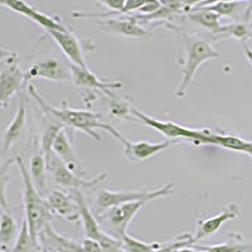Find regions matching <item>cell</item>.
Here are the masks:
<instances>
[{"instance_id": "obj_1", "label": "cell", "mask_w": 252, "mask_h": 252, "mask_svg": "<svg viewBox=\"0 0 252 252\" xmlns=\"http://www.w3.org/2000/svg\"><path fill=\"white\" fill-rule=\"evenodd\" d=\"M28 92L32 96V98L40 106V109L43 110L44 114L49 115L53 119L62 124L63 126H67L72 130H77V131H82L87 134L90 138L94 139V140L100 141L101 136L96 132L97 129H102L105 131L110 132L115 129L114 126L109 125V124L103 123L101 120V116L96 112L87 111V110H76L71 109L68 106L63 107H55L49 105L46 100H44L35 87L33 85L28 86Z\"/></svg>"}, {"instance_id": "obj_2", "label": "cell", "mask_w": 252, "mask_h": 252, "mask_svg": "<svg viewBox=\"0 0 252 252\" xmlns=\"http://www.w3.org/2000/svg\"><path fill=\"white\" fill-rule=\"evenodd\" d=\"M168 28L175 32L178 44L184 52V62L182 63V80L175 91L178 97L182 98L186 96L187 90L192 85L195 73L202 66V63L209 60L220 58V53L207 40L202 39L197 35L189 34L187 32L181 31L175 27L168 26Z\"/></svg>"}, {"instance_id": "obj_3", "label": "cell", "mask_w": 252, "mask_h": 252, "mask_svg": "<svg viewBox=\"0 0 252 252\" xmlns=\"http://www.w3.org/2000/svg\"><path fill=\"white\" fill-rule=\"evenodd\" d=\"M15 161H17L22 182H23L24 218H26L27 223H28V228L32 237L37 244H39L40 233L48 226L53 215H52L51 209H49L47 199L38 192L35 186L33 184L31 174H29V169L24 164L23 158L17 157Z\"/></svg>"}, {"instance_id": "obj_4", "label": "cell", "mask_w": 252, "mask_h": 252, "mask_svg": "<svg viewBox=\"0 0 252 252\" xmlns=\"http://www.w3.org/2000/svg\"><path fill=\"white\" fill-rule=\"evenodd\" d=\"M174 193V183H168L155 190H118L112 192L107 189H101L96 199L98 215L103 211L111 208V207L120 206L124 203H131V202H149L159 199L163 197H169Z\"/></svg>"}, {"instance_id": "obj_5", "label": "cell", "mask_w": 252, "mask_h": 252, "mask_svg": "<svg viewBox=\"0 0 252 252\" xmlns=\"http://www.w3.org/2000/svg\"><path fill=\"white\" fill-rule=\"evenodd\" d=\"M130 112H131L132 116L131 120L149 126V127L157 130L158 132H160L161 135L166 136L168 139H172V140L184 139V140L192 141L197 145H201V144L208 145V130L188 129V127H184L179 124L173 123V121L157 120V119L144 114L143 111H140V110L134 106L130 107Z\"/></svg>"}, {"instance_id": "obj_6", "label": "cell", "mask_w": 252, "mask_h": 252, "mask_svg": "<svg viewBox=\"0 0 252 252\" xmlns=\"http://www.w3.org/2000/svg\"><path fill=\"white\" fill-rule=\"evenodd\" d=\"M0 58L4 60V66L0 72V109H6L15 94H20L26 85L24 72L19 67L17 53L6 49H0Z\"/></svg>"}, {"instance_id": "obj_7", "label": "cell", "mask_w": 252, "mask_h": 252, "mask_svg": "<svg viewBox=\"0 0 252 252\" xmlns=\"http://www.w3.org/2000/svg\"><path fill=\"white\" fill-rule=\"evenodd\" d=\"M144 202H131L111 207L98 215V223L105 233L121 240L127 233V227L138 212L145 206Z\"/></svg>"}, {"instance_id": "obj_8", "label": "cell", "mask_w": 252, "mask_h": 252, "mask_svg": "<svg viewBox=\"0 0 252 252\" xmlns=\"http://www.w3.org/2000/svg\"><path fill=\"white\" fill-rule=\"evenodd\" d=\"M47 166H48V172L52 174V179L57 186L72 189V190L73 189H80L81 190L82 188H91V187L97 186L98 183L105 181L107 177L106 173H101L92 179H85L82 175L69 169L68 166L55 154L52 155L51 159L47 161Z\"/></svg>"}, {"instance_id": "obj_9", "label": "cell", "mask_w": 252, "mask_h": 252, "mask_svg": "<svg viewBox=\"0 0 252 252\" xmlns=\"http://www.w3.org/2000/svg\"><path fill=\"white\" fill-rule=\"evenodd\" d=\"M111 135L116 140L120 141L124 145V154H125L126 159L130 161H143L149 159V158L154 157V155L159 154L163 150L168 149L172 145L178 143V140H172L168 139L165 141H160V143H149V141H130L126 138H124L123 135L118 131L116 129L112 130Z\"/></svg>"}, {"instance_id": "obj_10", "label": "cell", "mask_w": 252, "mask_h": 252, "mask_svg": "<svg viewBox=\"0 0 252 252\" xmlns=\"http://www.w3.org/2000/svg\"><path fill=\"white\" fill-rule=\"evenodd\" d=\"M52 39L55 40L61 51L64 53L67 60L71 64L81 67V68H89L86 60H85V46L76 34L68 28L64 31H57V29H48L46 31Z\"/></svg>"}, {"instance_id": "obj_11", "label": "cell", "mask_w": 252, "mask_h": 252, "mask_svg": "<svg viewBox=\"0 0 252 252\" xmlns=\"http://www.w3.org/2000/svg\"><path fill=\"white\" fill-rule=\"evenodd\" d=\"M24 78H26V85L38 78L56 81V82H61V81L66 82V81H72V73L69 66H64L57 58L49 57L39 61L33 64L28 71L24 72Z\"/></svg>"}, {"instance_id": "obj_12", "label": "cell", "mask_w": 252, "mask_h": 252, "mask_svg": "<svg viewBox=\"0 0 252 252\" xmlns=\"http://www.w3.org/2000/svg\"><path fill=\"white\" fill-rule=\"evenodd\" d=\"M98 28L110 34L126 38H148L150 32L132 17L127 18H103L96 20Z\"/></svg>"}, {"instance_id": "obj_13", "label": "cell", "mask_w": 252, "mask_h": 252, "mask_svg": "<svg viewBox=\"0 0 252 252\" xmlns=\"http://www.w3.org/2000/svg\"><path fill=\"white\" fill-rule=\"evenodd\" d=\"M238 215H240V207H238V204L228 203L218 215L212 216V217L209 218L198 220L197 231H195V233L192 237L193 245L199 242L201 240L216 235L226 222L235 220V218L238 217Z\"/></svg>"}, {"instance_id": "obj_14", "label": "cell", "mask_w": 252, "mask_h": 252, "mask_svg": "<svg viewBox=\"0 0 252 252\" xmlns=\"http://www.w3.org/2000/svg\"><path fill=\"white\" fill-rule=\"evenodd\" d=\"M72 73V82L75 83L77 87L81 89H94L100 90L103 94H106L110 98H114L115 94L112 90L120 89L123 86V83L119 81H107L101 80L96 73L90 71L89 68H81V67L75 66V64H69Z\"/></svg>"}, {"instance_id": "obj_15", "label": "cell", "mask_w": 252, "mask_h": 252, "mask_svg": "<svg viewBox=\"0 0 252 252\" xmlns=\"http://www.w3.org/2000/svg\"><path fill=\"white\" fill-rule=\"evenodd\" d=\"M0 5L9 8L17 14L24 15V17L33 20L34 23H37L38 26H40L46 31H48V29L64 31L67 28V27H64V24L61 23L57 17L52 18L49 15L44 14V13H40L38 9L29 5L24 0H0Z\"/></svg>"}, {"instance_id": "obj_16", "label": "cell", "mask_w": 252, "mask_h": 252, "mask_svg": "<svg viewBox=\"0 0 252 252\" xmlns=\"http://www.w3.org/2000/svg\"><path fill=\"white\" fill-rule=\"evenodd\" d=\"M27 124V100L23 94H19V101H18V109L15 112L12 123L9 124L4 132L3 145L0 148V159L12 149L13 146L20 140L23 136L24 129Z\"/></svg>"}, {"instance_id": "obj_17", "label": "cell", "mask_w": 252, "mask_h": 252, "mask_svg": "<svg viewBox=\"0 0 252 252\" xmlns=\"http://www.w3.org/2000/svg\"><path fill=\"white\" fill-rule=\"evenodd\" d=\"M52 150H53V154L57 155L61 160L68 166L69 169H72L77 174L82 175V177L86 175V172L83 170L82 163H81L80 158H78L77 153H76L75 148H73V144H72L71 138H69L67 130L64 129V126L60 130L58 135L56 136Z\"/></svg>"}, {"instance_id": "obj_18", "label": "cell", "mask_w": 252, "mask_h": 252, "mask_svg": "<svg viewBox=\"0 0 252 252\" xmlns=\"http://www.w3.org/2000/svg\"><path fill=\"white\" fill-rule=\"evenodd\" d=\"M52 215H56L68 222L80 220V209L73 195H68L61 190H52L46 197Z\"/></svg>"}, {"instance_id": "obj_19", "label": "cell", "mask_w": 252, "mask_h": 252, "mask_svg": "<svg viewBox=\"0 0 252 252\" xmlns=\"http://www.w3.org/2000/svg\"><path fill=\"white\" fill-rule=\"evenodd\" d=\"M72 195L75 198V201L77 202L78 209H80V220H82L83 231H85V236L86 238H91V240L98 241V238L102 235V228H101L98 220L94 216L91 212L90 207L87 206L85 198H83L82 192L80 189H73L72 190Z\"/></svg>"}, {"instance_id": "obj_20", "label": "cell", "mask_w": 252, "mask_h": 252, "mask_svg": "<svg viewBox=\"0 0 252 252\" xmlns=\"http://www.w3.org/2000/svg\"><path fill=\"white\" fill-rule=\"evenodd\" d=\"M47 172H48V166L43 152L34 153L29 160V174L37 190L43 197H47L49 193L47 186Z\"/></svg>"}, {"instance_id": "obj_21", "label": "cell", "mask_w": 252, "mask_h": 252, "mask_svg": "<svg viewBox=\"0 0 252 252\" xmlns=\"http://www.w3.org/2000/svg\"><path fill=\"white\" fill-rule=\"evenodd\" d=\"M208 145H217L232 152L244 153L252 158V141H246L236 135L216 134L208 130Z\"/></svg>"}, {"instance_id": "obj_22", "label": "cell", "mask_w": 252, "mask_h": 252, "mask_svg": "<svg viewBox=\"0 0 252 252\" xmlns=\"http://www.w3.org/2000/svg\"><path fill=\"white\" fill-rule=\"evenodd\" d=\"M187 17L190 22L203 28L208 29L215 34H217L220 29L222 28V24L220 22V15L212 12L209 8L206 6H197V8L189 9L187 12Z\"/></svg>"}, {"instance_id": "obj_23", "label": "cell", "mask_w": 252, "mask_h": 252, "mask_svg": "<svg viewBox=\"0 0 252 252\" xmlns=\"http://www.w3.org/2000/svg\"><path fill=\"white\" fill-rule=\"evenodd\" d=\"M202 250L203 252H252V241H245L240 233L229 232L224 242L202 246Z\"/></svg>"}, {"instance_id": "obj_24", "label": "cell", "mask_w": 252, "mask_h": 252, "mask_svg": "<svg viewBox=\"0 0 252 252\" xmlns=\"http://www.w3.org/2000/svg\"><path fill=\"white\" fill-rule=\"evenodd\" d=\"M18 233V224L14 216L10 212H4L0 217V249L8 251L13 247Z\"/></svg>"}, {"instance_id": "obj_25", "label": "cell", "mask_w": 252, "mask_h": 252, "mask_svg": "<svg viewBox=\"0 0 252 252\" xmlns=\"http://www.w3.org/2000/svg\"><path fill=\"white\" fill-rule=\"evenodd\" d=\"M98 5L106 6L109 12L103 13H83L72 12V18L75 19H103V18H114L121 12L126 0H92Z\"/></svg>"}, {"instance_id": "obj_26", "label": "cell", "mask_w": 252, "mask_h": 252, "mask_svg": "<svg viewBox=\"0 0 252 252\" xmlns=\"http://www.w3.org/2000/svg\"><path fill=\"white\" fill-rule=\"evenodd\" d=\"M39 244H37L33 237H32L31 232H29L28 223H27L26 218L22 220V226H20L19 233L15 240L14 245L12 247L10 252H40Z\"/></svg>"}, {"instance_id": "obj_27", "label": "cell", "mask_w": 252, "mask_h": 252, "mask_svg": "<svg viewBox=\"0 0 252 252\" xmlns=\"http://www.w3.org/2000/svg\"><path fill=\"white\" fill-rule=\"evenodd\" d=\"M14 161L13 159H8L5 161H1L0 159V207L4 212H10V204L6 197V190L10 182V169Z\"/></svg>"}, {"instance_id": "obj_28", "label": "cell", "mask_w": 252, "mask_h": 252, "mask_svg": "<svg viewBox=\"0 0 252 252\" xmlns=\"http://www.w3.org/2000/svg\"><path fill=\"white\" fill-rule=\"evenodd\" d=\"M121 244H123V249L126 252H154L158 247L160 246V244L158 242H144V241L138 240V238L131 237L129 233H125L124 237L121 238Z\"/></svg>"}, {"instance_id": "obj_29", "label": "cell", "mask_w": 252, "mask_h": 252, "mask_svg": "<svg viewBox=\"0 0 252 252\" xmlns=\"http://www.w3.org/2000/svg\"><path fill=\"white\" fill-rule=\"evenodd\" d=\"M209 8L212 12L218 14L220 17H227L233 18L235 19L236 15L240 14L242 12V9L245 8V4L242 1H233V3H216L213 5L206 6Z\"/></svg>"}, {"instance_id": "obj_30", "label": "cell", "mask_w": 252, "mask_h": 252, "mask_svg": "<svg viewBox=\"0 0 252 252\" xmlns=\"http://www.w3.org/2000/svg\"><path fill=\"white\" fill-rule=\"evenodd\" d=\"M250 29L246 24L244 23H236V24H228V26H222L216 35H222V37H232L236 39L244 40L249 37Z\"/></svg>"}, {"instance_id": "obj_31", "label": "cell", "mask_w": 252, "mask_h": 252, "mask_svg": "<svg viewBox=\"0 0 252 252\" xmlns=\"http://www.w3.org/2000/svg\"><path fill=\"white\" fill-rule=\"evenodd\" d=\"M193 235L190 233H183V235H179L174 238L170 242H166V244H160V246L158 247L154 252H175L178 249L184 246H190L193 245L192 242Z\"/></svg>"}, {"instance_id": "obj_32", "label": "cell", "mask_w": 252, "mask_h": 252, "mask_svg": "<svg viewBox=\"0 0 252 252\" xmlns=\"http://www.w3.org/2000/svg\"><path fill=\"white\" fill-rule=\"evenodd\" d=\"M98 244L101 246V252H126L123 249L121 240L111 237L105 232H102L101 237L98 238Z\"/></svg>"}, {"instance_id": "obj_33", "label": "cell", "mask_w": 252, "mask_h": 252, "mask_svg": "<svg viewBox=\"0 0 252 252\" xmlns=\"http://www.w3.org/2000/svg\"><path fill=\"white\" fill-rule=\"evenodd\" d=\"M83 252H101V246L98 241L91 240V238H85L82 244Z\"/></svg>"}, {"instance_id": "obj_34", "label": "cell", "mask_w": 252, "mask_h": 252, "mask_svg": "<svg viewBox=\"0 0 252 252\" xmlns=\"http://www.w3.org/2000/svg\"><path fill=\"white\" fill-rule=\"evenodd\" d=\"M183 1V5L186 8V12H188L189 9H192L193 6H199L201 4L206 3L207 0H182Z\"/></svg>"}, {"instance_id": "obj_35", "label": "cell", "mask_w": 252, "mask_h": 252, "mask_svg": "<svg viewBox=\"0 0 252 252\" xmlns=\"http://www.w3.org/2000/svg\"><path fill=\"white\" fill-rule=\"evenodd\" d=\"M233 1H247V0H207L206 3L201 4L199 6H209L213 5L216 3H233ZM249 1H252V0H249ZM197 8V6H195Z\"/></svg>"}, {"instance_id": "obj_36", "label": "cell", "mask_w": 252, "mask_h": 252, "mask_svg": "<svg viewBox=\"0 0 252 252\" xmlns=\"http://www.w3.org/2000/svg\"><path fill=\"white\" fill-rule=\"evenodd\" d=\"M244 52H245V56H246V58L249 60V62L251 63V66H252V49H250L245 42H244Z\"/></svg>"}, {"instance_id": "obj_37", "label": "cell", "mask_w": 252, "mask_h": 252, "mask_svg": "<svg viewBox=\"0 0 252 252\" xmlns=\"http://www.w3.org/2000/svg\"><path fill=\"white\" fill-rule=\"evenodd\" d=\"M3 66H4V60L1 58V61H0V72H1V69H3Z\"/></svg>"}, {"instance_id": "obj_38", "label": "cell", "mask_w": 252, "mask_h": 252, "mask_svg": "<svg viewBox=\"0 0 252 252\" xmlns=\"http://www.w3.org/2000/svg\"><path fill=\"white\" fill-rule=\"evenodd\" d=\"M0 252H8V251H5V250H1V249H0Z\"/></svg>"}, {"instance_id": "obj_39", "label": "cell", "mask_w": 252, "mask_h": 252, "mask_svg": "<svg viewBox=\"0 0 252 252\" xmlns=\"http://www.w3.org/2000/svg\"><path fill=\"white\" fill-rule=\"evenodd\" d=\"M0 49H3V44L0 43Z\"/></svg>"}, {"instance_id": "obj_40", "label": "cell", "mask_w": 252, "mask_h": 252, "mask_svg": "<svg viewBox=\"0 0 252 252\" xmlns=\"http://www.w3.org/2000/svg\"><path fill=\"white\" fill-rule=\"evenodd\" d=\"M0 217H1V215H0Z\"/></svg>"}]
</instances>
